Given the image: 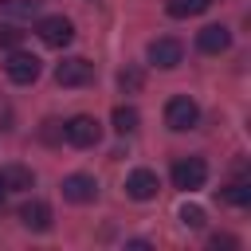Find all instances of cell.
I'll return each mask as SVG.
<instances>
[{"mask_svg":"<svg viewBox=\"0 0 251 251\" xmlns=\"http://www.w3.org/2000/svg\"><path fill=\"white\" fill-rule=\"evenodd\" d=\"M196 122H200V106H196L188 94H176V98H169V106H165V126H169V129L184 133V129H192Z\"/></svg>","mask_w":251,"mask_h":251,"instance_id":"cell-1","label":"cell"},{"mask_svg":"<svg viewBox=\"0 0 251 251\" xmlns=\"http://www.w3.org/2000/svg\"><path fill=\"white\" fill-rule=\"evenodd\" d=\"M63 137H67L71 145H78V149H90V145H98L102 126H98L90 114H75V118L63 122Z\"/></svg>","mask_w":251,"mask_h":251,"instance_id":"cell-2","label":"cell"},{"mask_svg":"<svg viewBox=\"0 0 251 251\" xmlns=\"http://www.w3.org/2000/svg\"><path fill=\"white\" fill-rule=\"evenodd\" d=\"M204 180H208V165H204L200 157H176V161H173V184H176V188L192 192V188H200Z\"/></svg>","mask_w":251,"mask_h":251,"instance_id":"cell-3","label":"cell"},{"mask_svg":"<svg viewBox=\"0 0 251 251\" xmlns=\"http://www.w3.org/2000/svg\"><path fill=\"white\" fill-rule=\"evenodd\" d=\"M90 78H94V63L82 59V55H71V59H63L55 67V82L59 86H86Z\"/></svg>","mask_w":251,"mask_h":251,"instance_id":"cell-4","label":"cell"},{"mask_svg":"<svg viewBox=\"0 0 251 251\" xmlns=\"http://www.w3.org/2000/svg\"><path fill=\"white\" fill-rule=\"evenodd\" d=\"M35 31H39V39H43L47 47H67V43L75 39V24H71L67 16H43V20L35 24Z\"/></svg>","mask_w":251,"mask_h":251,"instance_id":"cell-5","label":"cell"},{"mask_svg":"<svg viewBox=\"0 0 251 251\" xmlns=\"http://www.w3.org/2000/svg\"><path fill=\"white\" fill-rule=\"evenodd\" d=\"M4 75H8L12 82L27 86V82H35V78H39V59H35L31 51H16V47H12L8 63H4Z\"/></svg>","mask_w":251,"mask_h":251,"instance_id":"cell-6","label":"cell"},{"mask_svg":"<svg viewBox=\"0 0 251 251\" xmlns=\"http://www.w3.org/2000/svg\"><path fill=\"white\" fill-rule=\"evenodd\" d=\"M180 59H184V47H180V39H173V35H161V39H153V43H149V63H153V67H161V71H173V67H180Z\"/></svg>","mask_w":251,"mask_h":251,"instance_id":"cell-7","label":"cell"},{"mask_svg":"<svg viewBox=\"0 0 251 251\" xmlns=\"http://www.w3.org/2000/svg\"><path fill=\"white\" fill-rule=\"evenodd\" d=\"M63 196L71 204H90L98 196V180L90 173H71V176H63Z\"/></svg>","mask_w":251,"mask_h":251,"instance_id":"cell-8","label":"cell"},{"mask_svg":"<svg viewBox=\"0 0 251 251\" xmlns=\"http://www.w3.org/2000/svg\"><path fill=\"white\" fill-rule=\"evenodd\" d=\"M157 188H161V180H157L153 169H133V173L126 176V192H129L133 200H153Z\"/></svg>","mask_w":251,"mask_h":251,"instance_id":"cell-9","label":"cell"},{"mask_svg":"<svg viewBox=\"0 0 251 251\" xmlns=\"http://www.w3.org/2000/svg\"><path fill=\"white\" fill-rule=\"evenodd\" d=\"M196 47H200L204 55H220V51H227V47H231V31H227L224 24H208V27H200Z\"/></svg>","mask_w":251,"mask_h":251,"instance_id":"cell-10","label":"cell"},{"mask_svg":"<svg viewBox=\"0 0 251 251\" xmlns=\"http://www.w3.org/2000/svg\"><path fill=\"white\" fill-rule=\"evenodd\" d=\"M20 224L27 231H47L51 227V208L43 200H27V204H20Z\"/></svg>","mask_w":251,"mask_h":251,"instance_id":"cell-11","label":"cell"},{"mask_svg":"<svg viewBox=\"0 0 251 251\" xmlns=\"http://www.w3.org/2000/svg\"><path fill=\"white\" fill-rule=\"evenodd\" d=\"M0 176H4L8 192H24V188H31V184H35V173H31L27 165H8Z\"/></svg>","mask_w":251,"mask_h":251,"instance_id":"cell-12","label":"cell"},{"mask_svg":"<svg viewBox=\"0 0 251 251\" xmlns=\"http://www.w3.org/2000/svg\"><path fill=\"white\" fill-rule=\"evenodd\" d=\"M220 196H224L227 204H235V208H247V204H251V180H243V176H239V180L224 184V188H220Z\"/></svg>","mask_w":251,"mask_h":251,"instance_id":"cell-13","label":"cell"},{"mask_svg":"<svg viewBox=\"0 0 251 251\" xmlns=\"http://www.w3.org/2000/svg\"><path fill=\"white\" fill-rule=\"evenodd\" d=\"M137 122H141V114H137L133 106H118V110H114V129H118V133H133Z\"/></svg>","mask_w":251,"mask_h":251,"instance_id":"cell-14","label":"cell"},{"mask_svg":"<svg viewBox=\"0 0 251 251\" xmlns=\"http://www.w3.org/2000/svg\"><path fill=\"white\" fill-rule=\"evenodd\" d=\"M212 0H169V16H200Z\"/></svg>","mask_w":251,"mask_h":251,"instance_id":"cell-15","label":"cell"},{"mask_svg":"<svg viewBox=\"0 0 251 251\" xmlns=\"http://www.w3.org/2000/svg\"><path fill=\"white\" fill-rule=\"evenodd\" d=\"M0 12L4 16H35L39 4L35 0H0Z\"/></svg>","mask_w":251,"mask_h":251,"instance_id":"cell-16","label":"cell"},{"mask_svg":"<svg viewBox=\"0 0 251 251\" xmlns=\"http://www.w3.org/2000/svg\"><path fill=\"white\" fill-rule=\"evenodd\" d=\"M180 224L192 227V231H200V227H204V208H200V204H184V208H180Z\"/></svg>","mask_w":251,"mask_h":251,"instance_id":"cell-17","label":"cell"},{"mask_svg":"<svg viewBox=\"0 0 251 251\" xmlns=\"http://www.w3.org/2000/svg\"><path fill=\"white\" fill-rule=\"evenodd\" d=\"M118 86H122V90H141V71H137V67H126V71L118 75Z\"/></svg>","mask_w":251,"mask_h":251,"instance_id":"cell-18","label":"cell"},{"mask_svg":"<svg viewBox=\"0 0 251 251\" xmlns=\"http://www.w3.org/2000/svg\"><path fill=\"white\" fill-rule=\"evenodd\" d=\"M20 39H24V31L16 24H0V47H20Z\"/></svg>","mask_w":251,"mask_h":251,"instance_id":"cell-19","label":"cell"},{"mask_svg":"<svg viewBox=\"0 0 251 251\" xmlns=\"http://www.w3.org/2000/svg\"><path fill=\"white\" fill-rule=\"evenodd\" d=\"M212 247H235L231 235H212Z\"/></svg>","mask_w":251,"mask_h":251,"instance_id":"cell-20","label":"cell"},{"mask_svg":"<svg viewBox=\"0 0 251 251\" xmlns=\"http://www.w3.org/2000/svg\"><path fill=\"white\" fill-rule=\"evenodd\" d=\"M4 196H8V184H4V176H0V204H4Z\"/></svg>","mask_w":251,"mask_h":251,"instance_id":"cell-21","label":"cell"}]
</instances>
